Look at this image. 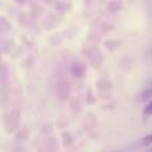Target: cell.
<instances>
[{
    "instance_id": "cell-1",
    "label": "cell",
    "mask_w": 152,
    "mask_h": 152,
    "mask_svg": "<svg viewBox=\"0 0 152 152\" xmlns=\"http://www.w3.org/2000/svg\"><path fill=\"white\" fill-rule=\"evenodd\" d=\"M58 95H59V97L63 99V100L68 99V96H69V84H68V81H66V80L59 81V84H58Z\"/></svg>"
},
{
    "instance_id": "cell-2",
    "label": "cell",
    "mask_w": 152,
    "mask_h": 152,
    "mask_svg": "<svg viewBox=\"0 0 152 152\" xmlns=\"http://www.w3.org/2000/svg\"><path fill=\"white\" fill-rule=\"evenodd\" d=\"M71 74L77 79L83 77L84 74H86V66L83 63H80V61H75L71 67Z\"/></svg>"
},
{
    "instance_id": "cell-3",
    "label": "cell",
    "mask_w": 152,
    "mask_h": 152,
    "mask_svg": "<svg viewBox=\"0 0 152 152\" xmlns=\"http://www.w3.org/2000/svg\"><path fill=\"white\" fill-rule=\"evenodd\" d=\"M151 97H152V84H150L147 88H144L139 95H137L136 100L137 102H145V100L151 99Z\"/></svg>"
},
{
    "instance_id": "cell-4",
    "label": "cell",
    "mask_w": 152,
    "mask_h": 152,
    "mask_svg": "<svg viewBox=\"0 0 152 152\" xmlns=\"http://www.w3.org/2000/svg\"><path fill=\"white\" fill-rule=\"evenodd\" d=\"M151 143H152V134L151 135H147V136L143 137L140 144H142V145H148V144H151Z\"/></svg>"
},
{
    "instance_id": "cell-5",
    "label": "cell",
    "mask_w": 152,
    "mask_h": 152,
    "mask_svg": "<svg viewBox=\"0 0 152 152\" xmlns=\"http://www.w3.org/2000/svg\"><path fill=\"white\" fill-rule=\"evenodd\" d=\"M144 113L145 115H152V100L144 107Z\"/></svg>"
}]
</instances>
